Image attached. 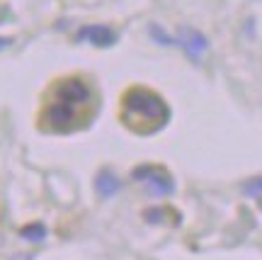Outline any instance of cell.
<instances>
[{
    "instance_id": "6da1fadb",
    "label": "cell",
    "mask_w": 262,
    "mask_h": 260,
    "mask_svg": "<svg viewBox=\"0 0 262 260\" xmlns=\"http://www.w3.org/2000/svg\"><path fill=\"white\" fill-rule=\"evenodd\" d=\"M93 105V90L80 78H68L54 88V97L47 105L44 122L51 131H73L88 119V107Z\"/></svg>"
},
{
    "instance_id": "5b68a950",
    "label": "cell",
    "mask_w": 262,
    "mask_h": 260,
    "mask_svg": "<svg viewBox=\"0 0 262 260\" xmlns=\"http://www.w3.org/2000/svg\"><path fill=\"white\" fill-rule=\"evenodd\" d=\"M78 39H85V42H90L95 47H112L117 42V34L110 27H104V25H88V27L78 32Z\"/></svg>"
},
{
    "instance_id": "3957f363",
    "label": "cell",
    "mask_w": 262,
    "mask_h": 260,
    "mask_svg": "<svg viewBox=\"0 0 262 260\" xmlns=\"http://www.w3.org/2000/svg\"><path fill=\"white\" fill-rule=\"evenodd\" d=\"M134 180H139L148 187L150 195L156 197H170L175 192V180L163 170V168H153V166H141L134 170Z\"/></svg>"
},
{
    "instance_id": "52a82bcc",
    "label": "cell",
    "mask_w": 262,
    "mask_h": 260,
    "mask_svg": "<svg viewBox=\"0 0 262 260\" xmlns=\"http://www.w3.org/2000/svg\"><path fill=\"white\" fill-rule=\"evenodd\" d=\"M19 236L27 238V241H41V238L47 236V229H44L41 224H29V226H25V229L19 231Z\"/></svg>"
},
{
    "instance_id": "30bf717a",
    "label": "cell",
    "mask_w": 262,
    "mask_h": 260,
    "mask_svg": "<svg viewBox=\"0 0 262 260\" xmlns=\"http://www.w3.org/2000/svg\"><path fill=\"white\" fill-rule=\"evenodd\" d=\"M10 44H12V42H10V39H5V37H0V51H3V49H8Z\"/></svg>"
},
{
    "instance_id": "9c48e42d",
    "label": "cell",
    "mask_w": 262,
    "mask_h": 260,
    "mask_svg": "<svg viewBox=\"0 0 262 260\" xmlns=\"http://www.w3.org/2000/svg\"><path fill=\"white\" fill-rule=\"evenodd\" d=\"M243 192L248 197H262V180H250L248 185H243Z\"/></svg>"
},
{
    "instance_id": "7a4b0ae2",
    "label": "cell",
    "mask_w": 262,
    "mask_h": 260,
    "mask_svg": "<svg viewBox=\"0 0 262 260\" xmlns=\"http://www.w3.org/2000/svg\"><path fill=\"white\" fill-rule=\"evenodd\" d=\"M124 124L134 129L136 134H153L165 127V122L170 119V110L165 100L156 95L153 90L146 88H134L124 95Z\"/></svg>"
},
{
    "instance_id": "8fae6325",
    "label": "cell",
    "mask_w": 262,
    "mask_h": 260,
    "mask_svg": "<svg viewBox=\"0 0 262 260\" xmlns=\"http://www.w3.org/2000/svg\"><path fill=\"white\" fill-rule=\"evenodd\" d=\"M10 260H32V255H15V258H10Z\"/></svg>"
},
{
    "instance_id": "ba28073f",
    "label": "cell",
    "mask_w": 262,
    "mask_h": 260,
    "mask_svg": "<svg viewBox=\"0 0 262 260\" xmlns=\"http://www.w3.org/2000/svg\"><path fill=\"white\" fill-rule=\"evenodd\" d=\"M150 37L156 39V42H160L163 47H172V44H175V39L170 37L168 32H163L158 25H150Z\"/></svg>"
},
{
    "instance_id": "277c9868",
    "label": "cell",
    "mask_w": 262,
    "mask_h": 260,
    "mask_svg": "<svg viewBox=\"0 0 262 260\" xmlns=\"http://www.w3.org/2000/svg\"><path fill=\"white\" fill-rule=\"evenodd\" d=\"M180 47L185 49V54L192 58V61H202L206 56V37L202 32H196V29H189V27H182L180 29Z\"/></svg>"
},
{
    "instance_id": "8992f818",
    "label": "cell",
    "mask_w": 262,
    "mask_h": 260,
    "mask_svg": "<svg viewBox=\"0 0 262 260\" xmlns=\"http://www.w3.org/2000/svg\"><path fill=\"white\" fill-rule=\"evenodd\" d=\"M95 187L102 197H112L119 192V180L112 175V173H100L97 180H95Z\"/></svg>"
}]
</instances>
